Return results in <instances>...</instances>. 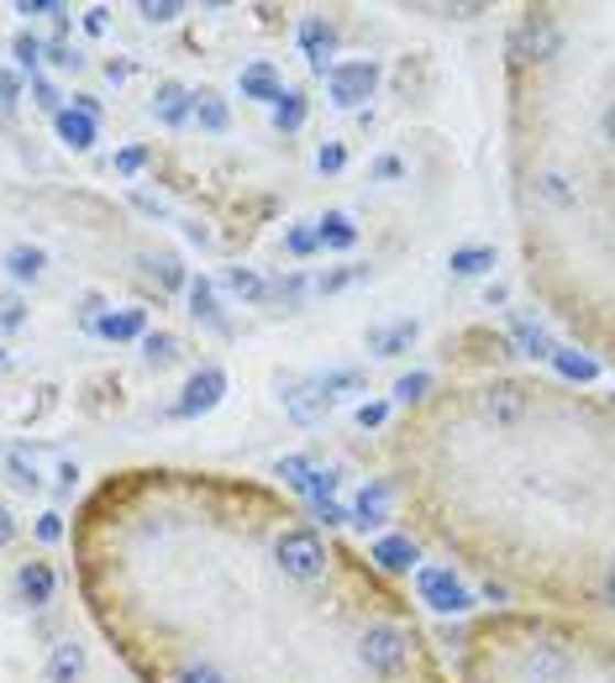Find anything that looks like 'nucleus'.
<instances>
[{
    "mask_svg": "<svg viewBox=\"0 0 615 683\" xmlns=\"http://www.w3.org/2000/svg\"><path fill=\"white\" fill-rule=\"evenodd\" d=\"M378 79H384V69H378L374 58H353V64H331L327 69V95L331 106H342V111H358V106H369L378 90Z\"/></svg>",
    "mask_w": 615,
    "mask_h": 683,
    "instance_id": "1",
    "label": "nucleus"
},
{
    "mask_svg": "<svg viewBox=\"0 0 615 683\" xmlns=\"http://www.w3.org/2000/svg\"><path fill=\"white\" fill-rule=\"evenodd\" d=\"M227 395V368L221 363H206V368H195L185 378V395L164 410V421H195V416H211L216 405Z\"/></svg>",
    "mask_w": 615,
    "mask_h": 683,
    "instance_id": "2",
    "label": "nucleus"
},
{
    "mask_svg": "<svg viewBox=\"0 0 615 683\" xmlns=\"http://www.w3.org/2000/svg\"><path fill=\"white\" fill-rule=\"evenodd\" d=\"M274 558H279V568L289 573V579H300V584H310V579L327 573V547H321V537L306 531V526L284 531L279 542H274Z\"/></svg>",
    "mask_w": 615,
    "mask_h": 683,
    "instance_id": "3",
    "label": "nucleus"
},
{
    "mask_svg": "<svg viewBox=\"0 0 615 683\" xmlns=\"http://www.w3.org/2000/svg\"><path fill=\"white\" fill-rule=\"evenodd\" d=\"M558 53H563V26L552 22L547 11H531L510 32V58L516 64H542V58H558Z\"/></svg>",
    "mask_w": 615,
    "mask_h": 683,
    "instance_id": "4",
    "label": "nucleus"
},
{
    "mask_svg": "<svg viewBox=\"0 0 615 683\" xmlns=\"http://www.w3.org/2000/svg\"><path fill=\"white\" fill-rule=\"evenodd\" d=\"M358 658H363L369 673H400L405 658H410V637H405L400 626L378 620V626H369V631L358 637Z\"/></svg>",
    "mask_w": 615,
    "mask_h": 683,
    "instance_id": "5",
    "label": "nucleus"
},
{
    "mask_svg": "<svg viewBox=\"0 0 615 683\" xmlns=\"http://www.w3.org/2000/svg\"><path fill=\"white\" fill-rule=\"evenodd\" d=\"M416 594H421V605H431L437 615L473 610V590L452 568H416Z\"/></svg>",
    "mask_w": 615,
    "mask_h": 683,
    "instance_id": "6",
    "label": "nucleus"
},
{
    "mask_svg": "<svg viewBox=\"0 0 615 683\" xmlns=\"http://www.w3.org/2000/svg\"><path fill=\"white\" fill-rule=\"evenodd\" d=\"M279 400H284V416L295 426H316V421H327V389L316 384V374L300 378V374H279Z\"/></svg>",
    "mask_w": 615,
    "mask_h": 683,
    "instance_id": "7",
    "label": "nucleus"
},
{
    "mask_svg": "<svg viewBox=\"0 0 615 683\" xmlns=\"http://www.w3.org/2000/svg\"><path fill=\"white\" fill-rule=\"evenodd\" d=\"M526 410H531V395H526L520 384H490V389L479 395V416L490 426H520Z\"/></svg>",
    "mask_w": 615,
    "mask_h": 683,
    "instance_id": "8",
    "label": "nucleus"
},
{
    "mask_svg": "<svg viewBox=\"0 0 615 683\" xmlns=\"http://www.w3.org/2000/svg\"><path fill=\"white\" fill-rule=\"evenodd\" d=\"M300 53H306L310 74H321V79H327L331 58H337V32H331L327 16H306V22H300Z\"/></svg>",
    "mask_w": 615,
    "mask_h": 683,
    "instance_id": "9",
    "label": "nucleus"
},
{
    "mask_svg": "<svg viewBox=\"0 0 615 683\" xmlns=\"http://www.w3.org/2000/svg\"><path fill=\"white\" fill-rule=\"evenodd\" d=\"M142 331H147V310H138V306H127V310L106 306L100 316H95L90 337H100V342H142Z\"/></svg>",
    "mask_w": 615,
    "mask_h": 683,
    "instance_id": "10",
    "label": "nucleus"
},
{
    "mask_svg": "<svg viewBox=\"0 0 615 683\" xmlns=\"http://www.w3.org/2000/svg\"><path fill=\"white\" fill-rule=\"evenodd\" d=\"M384 520H389V484H384V478H369V484L358 489L353 510H348V526H358V531H384Z\"/></svg>",
    "mask_w": 615,
    "mask_h": 683,
    "instance_id": "11",
    "label": "nucleus"
},
{
    "mask_svg": "<svg viewBox=\"0 0 615 683\" xmlns=\"http://www.w3.org/2000/svg\"><path fill=\"white\" fill-rule=\"evenodd\" d=\"M53 594H58V573H53V563H22L17 568V599H22L26 610H47Z\"/></svg>",
    "mask_w": 615,
    "mask_h": 683,
    "instance_id": "12",
    "label": "nucleus"
},
{
    "mask_svg": "<svg viewBox=\"0 0 615 683\" xmlns=\"http://www.w3.org/2000/svg\"><path fill=\"white\" fill-rule=\"evenodd\" d=\"M53 137L64 142L69 153H90L95 142H100V126H95V117H85V111L64 106V111L53 117Z\"/></svg>",
    "mask_w": 615,
    "mask_h": 683,
    "instance_id": "13",
    "label": "nucleus"
},
{
    "mask_svg": "<svg viewBox=\"0 0 615 683\" xmlns=\"http://www.w3.org/2000/svg\"><path fill=\"white\" fill-rule=\"evenodd\" d=\"M85 668H90V652H85V647L69 637V641H53L43 679L47 683H79V679H85Z\"/></svg>",
    "mask_w": 615,
    "mask_h": 683,
    "instance_id": "14",
    "label": "nucleus"
},
{
    "mask_svg": "<svg viewBox=\"0 0 615 683\" xmlns=\"http://www.w3.org/2000/svg\"><path fill=\"white\" fill-rule=\"evenodd\" d=\"M185 295H189V316L200 321V327H211L216 337H232V327H227V316H221V306H216V284L200 274V279H185Z\"/></svg>",
    "mask_w": 615,
    "mask_h": 683,
    "instance_id": "15",
    "label": "nucleus"
},
{
    "mask_svg": "<svg viewBox=\"0 0 615 683\" xmlns=\"http://www.w3.org/2000/svg\"><path fill=\"white\" fill-rule=\"evenodd\" d=\"M421 337V321L416 316H405V321H389V327H374L369 331V353L374 357H400L410 353V342Z\"/></svg>",
    "mask_w": 615,
    "mask_h": 683,
    "instance_id": "16",
    "label": "nucleus"
},
{
    "mask_svg": "<svg viewBox=\"0 0 615 683\" xmlns=\"http://www.w3.org/2000/svg\"><path fill=\"white\" fill-rule=\"evenodd\" d=\"M189 121H195L200 132L221 137V132L232 126V111H227V100H221L216 90H189Z\"/></svg>",
    "mask_w": 615,
    "mask_h": 683,
    "instance_id": "17",
    "label": "nucleus"
},
{
    "mask_svg": "<svg viewBox=\"0 0 615 683\" xmlns=\"http://www.w3.org/2000/svg\"><path fill=\"white\" fill-rule=\"evenodd\" d=\"M153 121H158V126H185L189 121V85L164 79V85L153 90Z\"/></svg>",
    "mask_w": 615,
    "mask_h": 683,
    "instance_id": "18",
    "label": "nucleus"
},
{
    "mask_svg": "<svg viewBox=\"0 0 615 683\" xmlns=\"http://www.w3.org/2000/svg\"><path fill=\"white\" fill-rule=\"evenodd\" d=\"M526 673L537 683H563L568 673H573V658H568V647H552V641H547V647H531V652H526Z\"/></svg>",
    "mask_w": 615,
    "mask_h": 683,
    "instance_id": "19",
    "label": "nucleus"
},
{
    "mask_svg": "<svg viewBox=\"0 0 615 683\" xmlns=\"http://www.w3.org/2000/svg\"><path fill=\"white\" fill-rule=\"evenodd\" d=\"M310 232H316V247H331V253H348L358 247V227L348 211H327L321 221H310Z\"/></svg>",
    "mask_w": 615,
    "mask_h": 683,
    "instance_id": "20",
    "label": "nucleus"
},
{
    "mask_svg": "<svg viewBox=\"0 0 615 683\" xmlns=\"http://www.w3.org/2000/svg\"><path fill=\"white\" fill-rule=\"evenodd\" d=\"M237 90H242V100H259V106H274L284 95L279 74H274V64H248V69L237 74Z\"/></svg>",
    "mask_w": 615,
    "mask_h": 683,
    "instance_id": "21",
    "label": "nucleus"
},
{
    "mask_svg": "<svg viewBox=\"0 0 615 683\" xmlns=\"http://www.w3.org/2000/svg\"><path fill=\"white\" fill-rule=\"evenodd\" d=\"M310 295V274L306 268H289L284 279L263 284V306H279V310H300Z\"/></svg>",
    "mask_w": 615,
    "mask_h": 683,
    "instance_id": "22",
    "label": "nucleus"
},
{
    "mask_svg": "<svg viewBox=\"0 0 615 683\" xmlns=\"http://www.w3.org/2000/svg\"><path fill=\"white\" fill-rule=\"evenodd\" d=\"M510 337H516V348L526 357H552V348H558V337L542 327V321H531V316H510Z\"/></svg>",
    "mask_w": 615,
    "mask_h": 683,
    "instance_id": "23",
    "label": "nucleus"
},
{
    "mask_svg": "<svg viewBox=\"0 0 615 683\" xmlns=\"http://www.w3.org/2000/svg\"><path fill=\"white\" fill-rule=\"evenodd\" d=\"M416 558H421V552H416L410 537H378V542H374V563L384 568V573H410Z\"/></svg>",
    "mask_w": 615,
    "mask_h": 683,
    "instance_id": "24",
    "label": "nucleus"
},
{
    "mask_svg": "<svg viewBox=\"0 0 615 683\" xmlns=\"http://www.w3.org/2000/svg\"><path fill=\"white\" fill-rule=\"evenodd\" d=\"M43 268H47V253L43 247H32V242H17L11 253H6V274L17 284H37L43 279Z\"/></svg>",
    "mask_w": 615,
    "mask_h": 683,
    "instance_id": "25",
    "label": "nucleus"
},
{
    "mask_svg": "<svg viewBox=\"0 0 615 683\" xmlns=\"http://www.w3.org/2000/svg\"><path fill=\"white\" fill-rule=\"evenodd\" d=\"M268 111H274V132H300V126H306L310 100H306V90H284Z\"/></svg>",
    "mask_w": 615,
    "mask_h": 683,
    "instance_id": "26",
    "label": "nucleus"
},
{
    "mask_svg": "<svg viewBox=\"0 0 615 683\" xmlns=\"http://www.w3.org/2000/svg\"><path fill=\"white\" fill-rule=\"evenodd\" d=\"M448 268L458 274V279H479V274H490L495 268V247H452V258H448Z\"/></svg>",
    "mask_w": 615,
    "mask_h": 683,
    "instance_id": "27",
    "label": "nucleus"
},
{
    "mask_svg": "<svg viewBox=\"0 0 615 683\" xmlns=\"http://www.w3.org/2000/svg\"><path fill=\"white\" fill-rule=\"evenodd\" d=\"M552 368L563 378H579V384H590V378H600V363H594L590 353H579V348H552V357H547Z\"/></svg>",
    "mask_w": 615,
    "mask_h": 683,
    "instance_id": "28",
    "label": "nucleus"
},
{
    "mask_svg": "<svg viewBox=\"0 0 615 683\" xmlns=\"http://www.w3.org/2000/svg\"><path fill=\"white\" fill-rule=\"evenodd\" d=\"M537 195H542L547 206H558V211L579 200V189H573V179H568L563 168H542V174H537Z\"/></svg>",
    "mask_w": 615,
    "mask_h": 683,
    "instance_id": "29",
    "label": "nucleus"
},
{
    "mask_svg": "<svg viewBox=\"0 0 615 683\" xmlns=\"http://www.w3.org/2000/svg\"><path fill=\"white\" fill-rule=\"evenodd\" d=\"M6 478H11L17 495H43V473H37V463H32L26 452H11V458H6Z\"/></svg>",
    "mask_w": 615,
    "mask_h": 683,
    "instance_id": "30",
    "label": "nucleus"
},
{
    "mask_svg": "<svg viewBox=\"0 0 615 683\" xmlns=\"http://www.w3.org/2000/svg\"><path fill=\"white\" fill-rule=\"evenodd\" d=\"M316 384L327 389V400H337V395H363V389H369L363 368H327V374H316Z\"/></svg>",
    "mask_w": 615,
    "mask_h": 683,
    "instance_id": "31",
    "label": "nucleus"
},
{
    "mask_svg": "<svg viewBox=\"0 0 615 683\" xmlns=\"http://www.w3.org/2000/svg\"><path fill=\"white\" fill-rule=\"evenodd\" d=\"M142 357H147L153 368H168V363L179 357V337H174V331H142Z\"/></svg>",
    "mask_w": 615,
    "mask_h": 683,
    "instance_id": "32",
    "label": "nucleus"
},
{
    "mask_svg": "<svg viewBox=\"0 0 615 683\" xmlns=\"http://www.w3.org/2000/svg\"><path fill=\"white\" fill-rule=\"evenodd\" d=\"M43 58L53 64V69H64V74L85 69V47L69 43V37H53V43H43Z\"/></svg>",
    "mask_w": 615,
    "mask_h": 683,
    "instance_id": "33",
    "label": "nucleus"
},
{
    "mask_svg": "<svg viewBox=\"0 0 615 683\" xmlns=\"http://www.w3.org/2000/svg\"><path fill=\"white\" fill-rule=\"evenodd\" d=\"M221 284H227V295H237V300H263V274L259 268H227L221 274Z\"/></svg>",
    "mask_w": 615,
    "mask_h": 683,
    "instance_id": "34",
    "label": "nucleus"
},
{
    "mask_svg": "<svg viewBox=\"0 0 615 683\" xmlns=\"http://www.w3.org/2000/svg\"><path fill=\"white\" fill-rule=\"evenodd\" d=\"M274 473H279L295 495L306 499V484H310V473H316V463H310V458H300V452H289V458H279V463H274Z\"/></svg>",
    "mask_w": 615,
    "mask_h": 683,
    "instance_id": "35",
    "label": "nucleus"
},
{
    "mask_svg": "<svg viewBox=\"0 0 615 683\" xmlns=\"http://www.w3.org/2000/svg\"><path fill=\"white\" fill-rule=\"evenodd\" d=\"M358 279H369V268H363V263H348V268H331V274H321L310 289H316V295H342V289L358 284Z\"/></svg>",
    "mask_w": 615,
    "mask_h": 683,
    "instance_id": "36",
    "label": "nucleus"
},
{
    "mask_svg": "<svg viewBox=\"0 0 615 683\" xmlns=\"http://www.w3.org/2000/svg\"><path fill=\"white\" fill-rule=\"evenodd\" d=\"M138 16H142V22H153V26H168V22H179V16H185V5H179V0H142Z\"/></svg>",
    "mask_w": 615,
    "mask_h": 683,
    "instance_id": "37",
    "label": "nucleus"
},
{
    "mask_svg": "<svg viewBox=\"0 0 615 683\" xmlns=\"http://www.w3.org/2000/svg\"><path fill=\"white\" fill-rule=\"evenodd\" d=\"M11 53H17V64H22L26 74H37V64H43V37L17 32V37H11Z\"/></svg>",
    "mask_w": 615,
    "mask_h": 683,
    "instance_id": "38",
    "label": "nucleus"
},
{
    "mask_svg": "<svg viewBox=\"0 0 615 683\" xmlns=\"http://www.w3.org/2000/svg\"><path fill=\"white\" fill-rule=\"evenodd\" d=\"M32 106H37V111H47V117H58V111H64V95H58V85H53V79L32 74Z\"/></svg>",
    "mask_w": 615,
    "mask_h": 683,
    "instance_id": "39",
    "label": "nucleus"
},
{
    "mask_svg": "<svg viewBox=\"0 0 615 683\" xmlns=\"http://www.w3.org/2000/svg\"><path fill=\"white\" fill-rule=\"evenodd\" d=\"M284 253H289V258H310V253H316V232H310V221H295V227L284 232Z\"/></svg>",
    "mask_w": 615,
    "mask_h": 683,
    "instance_id": "40",
    "label": "nucleus"
},
{
    "mask_svg": "<svg viewBox=\"0 0 615 683\" xmlns=\"http://www.w3.org/2000/svg\"><path fill=\"white\" fill-rule=\"evenodd\" d=\"M168 683H227L221 679V668L216 662H185V668H174Z\"/></svg>",
    "mask_w": 615,
    "mask_h": 683,
    "instance_id": "41",
    "label": "nucleus"
},
{
    "mask_svg": "<svg viewBox=\"0 0 615 683\" xmlns=\"http://www.w3.org/2000/svg\"><path fill=\"white\" fill-rule=\"evenodd\" d=\"M348 168V147L342 142H321L316 147V174H342Z\"/></svg>",
    "mask_w": 615,
    "mask_h": 683,
    "instance_id": "42",
    "label": "nucleus"
},
{
    "mask_svg": "<svg viewBox=\"0 0 615 683\" xmlns=\"http://www.w3.org/2000/svg\"><path fill=\"white\" fill-rule=\"evenodd\" d=\"M17 100H22V74L0 64V117H11V111H17Z\"/></svg>",
    "mask_w": 615,
    "mask_h": 683,
    "instance_id": "43",
    "label": "nucleus"
},
{
    "mask_svg": "<svg viewBox=\"0 0 615 683\" xmlns=\"http://www.w3.org/2000/svg\"><path fill=\"white\" fill-rule=\"evenodd\" d=\"M426 389H431V374H421V368H416V374H400V378H395V400H400V405L421 400Z\"/></svg>",
    "mask_w": 615,
    "mask_h": 683,
    "instance_id": "44",
    "label": "nucleus"
},
{
    "mask_svg": "<svg viewBox=\"0 0 615 683\" xmlns=\"http://www.w3.org/2000/svg\"><path fill=\"white\" fill-rule=\"evenodd\" d=\"M147 158H153V153H147L142 142H132V147H121V153H117V174H127V179H132V174H142V168H147Z\"/></svg>",
    "mask_w": 615,
    "mask_h": 683,
    "instance_id": "45",
    "label": "nucleus"
},
{
    "mask_svg": "<svg viewBox=\"0 0 615 683\" xmlns=\"http://www.w3.org/2000/svg\"><path fill=\"white\" fill-rule=\"evenodd\" d=\"M353 421L363 426V431H378V426L389 421V405H384V400H363V405L353 410Z\"/></svg>",
    "mask_w": 615,
    "mask_h": 683,
    "instance_id": "46",
    "label": "nucleus"
},
{
    "mask_svg": "<svg viewBox=\"0 0 615 683\" xmlns=\"http://www.w3.org/2000/svg\"><path fill=\"white\" fill-rule=\"evenodd\" d=\"M147 263H153V274H158L168 289H185V268H179V258H174V253H164V258H147Z\"/></svg>",
    "mask_w": 615,
    "mask_h": 683,
    "instance_id": "47",
    "label": "nucleus"
},
{
    "mask_svg": "<svg viewBox=\"0 0 615 683\" xmlns=\"http://www.w3.org/2000/svg\"><path fill=\"white\" fill-rule=\"evenodd\" d=\"M400 174H405V164L395 158V153H384V158L369 164V179H378V185H389V179H400Z\"/></svg>",
    "mask_w": 615,
    "mask_h": 683,
    "instance_id": "48",
    "label": "nucleus"
},
{
    "mask_svg": "<svg viewBox=\"0 0 615 683\" xmlns=\"http://www.w3.org/2000/svg\"><path fill=\"white\" fill-rule=\"evenodd\" d=\"M64 0H17V16H58Z\"/></svg>",
    "mask_w": 615,
    "mask_h": 683,
    "instance_id": "49",
    "label": "nucleus"
},
{
    "mask_svg": "<svg viewBox=\"0 0 615 683\" xmlns=\"http://www.w3.org/2000/svg\"><path fill=\"white\" fill-rule=\"evenodd\" d=\"M100 310H106V300H100L95 289H85V295H79V327L90 331V327H95V316H100Z\"/></svg>",
    "mask_w": 615,
    "mask_h": 683,
    "instance_id": "50",
    "label": "nucleus"
},
{
    "mask_svg": "<svg viewBox=\"0 0 615 683\" xmlns=\"http://www.w3.org/2000/svg\"><path fill=\"white\" fill-rule=\"evenodd\" d=\"M37 537H43V542H58V537H64V516H58V510L37 516Z\"/></svg>",
    "mask_w": 615,
    "mask_h": 683,
    "instance_id": "51",
    "label": "nucleus"
},
{
    "mask_svg": "<svg viewBox=\"0 0 615 683\" xmlns=\"http://www.w3.org/2000/svg\"><path fill=\"white\" fill-rule=\"evenodd\" d=\"M106 26H111V11H106V5H90V11H85V32H90V37H100Z\"/></svg>",
    "mask_w": 615,
    "mask_h": 683,
    "instance_id": "52",
    "label": "nucleus"
},
{
    "mask_svg": "<svg viewBox=\"0 0 615 683\" xmlns=\"http://www.w3.org/2000/svg\"><path fill=\"white\" fill-rule=\"evenodd\" d=\"M316 516L327 520V526H348V505H337V499H327V505H316Z\"/></svg>",
    "mask_w": 615,
    "mask_h": 683,
    "instance_id": "53",
    "label": "nucleus"
},
{
    "mask_svg": "<svg viewBox=\"0 0 615 683\" xmlns=\"http://www.w3.org/2000/svg\"><path fill=\"white\" fill-rule=\"evenodd\" d=\"M106 79H111V85H127V79H132V58H111V64H106Z\"/></svg>",
    "mask_w": 615,
    "mask_h": 683,
    "instance_id": "54",
    "label": "nucleus"
},
{
    "mask_svg": "<svg viewBox=\"0 0 615 683\" xmlns=\"http://www.w3.org/2000/svg\"><path fill=\"white\" fill-rule=\"evenodd\" d=\"M74 484H79V463H69V458H64V463H58V489H64V495H74Z\"/></svg>",
    "mask_w": 615,
    "mask_h": 683,
    "instance_id": "55",
    "label": "nucleus"
},
{
    "mask_svg": "<svg viewBox=\"0 0 615 683\" xmlns=\"http://www.w3.org/2000/svg\"><path fill=\"white\" fill-rule=\"evenodd\" d=\"M11 542H17V516L0 505V547H11Z\"/></svg>",
    "mask_w": 615,
    "mask_h": 683,
    "instance_id": "56",
    "label": "nucleus"
},
{
    "mask_svg": "<svg viewBox=\"0 0 615 683\" xmlns=\"http://www.w3.org/2000/svg\"><path fill=\"white\" fill-rule=\"evenodd\" d=\"M22 321H26V316H22V306H6V310H0V331H17V327H22Z\"/></svg>",
    "mask_w": 615,
    "mask_h": 683,
    "instance_id": "57",
    "label": "nucleus"
},
{
    "mask_svg": "<svg viewBox=\"0 0 615 683\" xmlns=\"http://www.w3.org/2000/svg\"><path fill=\"white\" fill-rule=\"evenodd\" d=\"M505 300H510V289H505V284H490V289H484V306H505Z\"/></svg>",
    "mask_w": 615,
    "mask_h": 683,
    "instance_id": "58",
    "label": "nucleus"
},
{
    "mask_svg": "<svg viewBox=\"0 0 615 683\" xmlns=\"http://www.w3.org/2000/svg\"><path fill=\"white\" fill-rule=\"evenodd\" d=\"M132 200H138V211H147V216H168L164 206H158V200H147V195H132Z\"/></svg>",
    "mask_w": 615,
    "mask_h": 683,
    "instance_id": "59",
    "label": "nucleus"
},
{
    "mask_svg": "<svg viewBox=\"0 0 615 683\" xmlns=\"http://www.w3.org/2000/svg\"><path fill=\"white\" fill-rule=\"evenodd\" d=\"M484 599H495V605H499V599H510V590H505V584H495V579H490V584H484Z\"/></svg>",
    "mask_w": 615,
    "mask_h": 683,
    "instance_id": "60",
    "label": "nucleus"
}]
</instances>
